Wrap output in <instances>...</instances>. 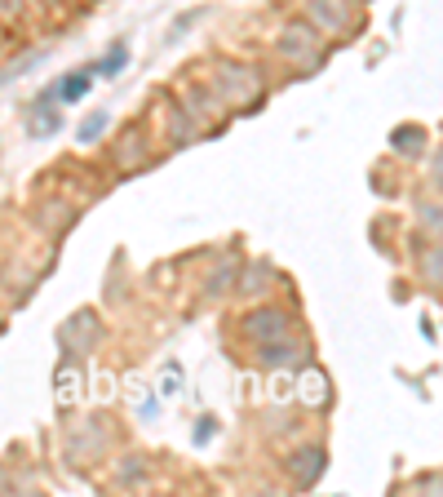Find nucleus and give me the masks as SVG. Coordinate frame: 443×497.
<instances>
[{
	"mask_svg": "<svg viewBox=\"0 0 443 497\" xmlns=\"http://www.w3.org/2000/svg\"><path fill=\"white\" fill-rule=\"evenodd\" d=\"M213 89L222 94V103H226V107L244 112V107L262 103V94H266V80H262V72H257V67H239V63H222V67H218V76H213Z\"/></svg>",
	"mask_w": 443,
	"mask_h": 497,
	"instance_id": "obj_1",
	"label": "nucleus"
},
{
	"mask_svg": "<svg viewBox=\"0 0 443 497\" xmlns=\"http://www.w3.org/2000/svg\"><path fill=\"white\" fill-rule=\"evenodd\" d=\"M280 54H284V63H293V67H302V72H315L320 63H324V49H320V31L306 22V18H297V22H288L284 31H280Z\"/></svg>",
	"mask_w": 443,
	"mask_h": 497,
	"instance_id": "obj_2",
	"label": "nucleus"
},
{
	"mask_svg": "<svg viewBox=\"0 0 443 497\" xmlns=\"http://www.w3.org/2000/svg\"><path fill=\"white\" fill-rule=\"evenodd\" d=\"M257 360H262L266 369H306V365H311V347H306V338L280 333V338H271V342H257Z\"/></svg>",
	"mask_w": 443,
	"mask_h": 497,
	"instance_id": "obj_3",
	"label": "nucleus"
},
{
	"mask_svg": "<svg viewBox=\"0 0 443 497\" xmlns=\"http://www.w3.org/2000/svg\"><path fill=\"white\" fill-rule=\"evenodd\" d=\"M306 22H315L320 31H332V36H350L355 9L350 0H306Z\"/></svg>",
	"mask_w": 443,
	"mask_h": 497,
	"instance_id": "obj_4",
	"label": "nucleus"
},
{
	"mask_svg": "<svg viewBox=\"0 0 443 497\" xmlns=\"http://www.w3.org/2000/svg\"><path fill=\"white\" fill-rule=\"evenodd\" d=\"M244 333H248L253 347H257V342H271V338H280V333H293V311H284V307H262V311H253V316L244 320Z\"/></svg>",
	"mask_w": 443,
	"mask_h": 497,
	"instance_id": "obj_5",
	"label": "nucleus"
},
{
	"mask_svg": "<svg viewBox=\"0 0 443 497\" xmlns=\"http://www.w3.org/2000/svg\"><path fill=\"white\" fill-rule=\"evenodd\" d=\"M222 94L213 85H191L187 89V98H182V112L196 121V129H209L213 121H222Z\"/></svg>",
	"mask_w": 443,
	"mask_h": 497,
	"instance_id": "obj_6",
	"label": "nucleus"
},
{
	"mask_svg": "<svg viewBox=\"0 0 443 497\" xmlns=\"http://www.w3.org/2000/svg\"><path fill=\"white\" fill-rule=\"evenodd\" d=\"M324 458H329L324 449H297L284 467H288V476H293L297 489H311V484H320V476H324V467H329Z\"/></svg>",
	"mask_w": 443,
	"mask_h": 497,
	"instance_id": "obj_7",
	"label": "nucleus"
},
{
	"mask_svg": "<svg viewBox=\"0 0 443 497\" xmlns=\"http://www.w3.org/2000/svg\"><path fill=\"white\" fill-rule=\"evenodd\" d=\"M98 316H89V311H80V316H71V324L63 329V342L71 347V356H89L94 351V342H98Z\"/></svg>",
	"mask_w": 443,
	"mask_h": 497,
	"instance_id": "obj_8",
	"label": "nucleus"
},
{
	"mask_svg": "<svg viewBox=\"0 0 443 497\" xmlns=\"http://www.w3.org/2000/svg\"><path fill=\"white\" fill-rule=\"evenodd\" d=\"M146 160V142H142V129L138 124H129L124 133H120V142H115V164L120 169H138Z\"/></svg>",
	"mask_w": 443,
	"mask_h": 497,
	"instance_id": "obj_9",
	"label": "nucleus"
},
{
	"mask_svg": "<svg viewBox=\"0 0 443 497\" xmlns=\"http://www.w3.org/2000/svg\"><path fill=\"white\" fill-rule=\"evenodd\" d=\"M89 85H94V72H76V76H63L58 85H49V94H54V103L58 98L63 103H80L89 94Z\"/></svg>",
	"mask_w": 443,
	"mask_h": 497,
	"instance_id": "obj_10",
	"label": "nucleus"
},
{
	"mask_svg": "<svg viewBox=\"0 0 443 497\" xmlns=\"http://www.w3.org/2000/svg\"><path fill=\"white\" fill-rule=\"evenodd\" d=\"M390 147L404 151V156H422V151H426V129H417V124H399L395 138H390Z\"/></svg>",
	"mask_w": 443,
	"mask_h": 497,
	"instance_id": "obj_11",
	"label": "nucleus"
},
{
	"mask_svg": "<svg viewBox=\"0 0 443 497\" xmlns=\"http://www.w3.org/2000/svg\"><path fill=\"white\" fill-rule=\"evenodd\" d=\"M124 67H129V45H124V40H120V45H115V49H111L107 58H103V63H94V67H89V72H94V76H107V80H115V76H120V72H124Z\"/></svg>",
	"mask_w": 443,
	"mask_h": 497,
	"instance_id": "obj_12",
	"label": "nucleus"
},
{
	"mask_svg": "<svg viewBox=\"0 0 443 497\" xmlns=\"http://www.w3.org/2000/svg\"><path fill=\"white\" fill-rule=\"evenodd\" d=\"M169 133H173V147H187V142H196V121L182 112V107H173V121H169Z\"/></svg>",
	"mask_w": 443,
	"mask_h": 497,
	"instance_id": "obj_13",
	"label": "nucleus"
},
{
	"mask_svg": "<svg viewBox=\"0 0 443 497\" xmlns=\"http://www.w3.org/2000/svg\"><path fill=\"white\" fill-rule=\"evenodd\" d=\"M266 284H271V266H266V262L244 266V280H239V289H244V293H262Z\"/></svg>",
	"mask_w": 443,
	"mask_h": 497,
	"instance_id": "obj_14",
	"label": "nucleus"
},
{
	"mask_svg": "<svg viewBox=\"0 0 443 497\" xmlns=\"http://www.w3.org/2000/svg\"><path fill=\"white\" fill-rule=\"evenodd\" d=\"M107 124H111V116H107V112H94L89 121H85L80 129H76V138H80L85 147H94V142H98V138L107 133Z\"/></svg>",
	"mask_w": 443,
	"mask_h": 497,
	"instance_id": "obj_15",
	"label": "nucleus"
},
{
	"mask_svg": "<svg viewBox=\"0 0 443 497\" xmlns=\"http://www.w3.org/2000/svg\"><path fill=\"white\" fill-rule=\"evenodd\" d=\"M230 275H235V257H222V262H218V271L209 275V293H213V298H218V293H226V289L235 284Z\"/></svg>",
	"mask_w": 443,
	"mask_h": 497,
	"instance_id": "obj_16",
	"label": "nucleus"
},
{
	"mask_svg": "<svg viewBox=\"0 0 443 497\" xmlns=\"http://www.w3.org/2000/svg\"><path fill=\"white\" fill-rule=\"evenodd\" d=\"M302 386H306V391H302L306 404H324V400H329V377H324V373H311Z\"/></svg>",
	"mask_w": 443,
	"mask_h": 497,
	"instance_id": "obj_17",
	"label": "nucleus"
},
{
	"mask_svg": "<svg viewBox=\"0 0 443 497\" xmlns=\"http://www.w3.org/2000/svg\"><path fill=\"white\" fill-rule=\"evenodd\" d=\"M439 245H430V253H426V262H422V275H426V284L430 289H439Z\"/></svg>",
	"mask_w": 443,
	"mask_h": 497,
	"instance_id": "obj_18",
	"label": "nucleus"
},
{
	"mask_svg": "<svg viewBox=\"0 0 443 497\" xmlns=\"http://www.w3.org/2000/svg\"><path fill=\"white\" fill-rule=\"evenodd\" d=\"M422 223H430V232H439V205H422Z\"/></svg>",
	"mask_w": 443,
	"mask_h": 497,
	"instance_id": "obj_19",
	"label": "nucleus"
},
{
	"mask_svg": "<svg viewBox=\"0 0 443 497\" xmlns=\"http://www.w3.org/2000/svg\"><path fill=\"white\" fill-rule=\"evenodd\" d=\"M22 13V0H0V18H18Z\"/></svg>",
	"mask_w": 443,
	"mask_h": 497,
	"instance_id": "obj_20",
	"label": "nucleus"
},
{
	"mask_svg": "<svg viewBox=\"0 0 443 497\" xmlns=\"http://www.w3.org/2000/svg\"><path fill=\"white\" fill-rule=\"evenodd\" d=\"M209 431H213V417H200V426H196V444H205Z\"/></svg>",
	"mask_w": 443,
	"mask_h": 497,
	"instance_id": "obj_21",
	"label": "nucleus"
},
{
	"mask_svg": "<svg viewBox=\"0 0 443 497\" xmlns=\"http://www.w3.org/2000/svg\"><path fill=\"white\" fill-rule=\"evenodd\" d=\"M138 476H142V467H138V462H129V467L120 471V480H124V484H129V480H138Z\"/></svg>",
	"mask_w": 443,
	"mask_h": 497,
	"instance_id": "obj_22",
	"label": "nucleus"
}]
</instances>
